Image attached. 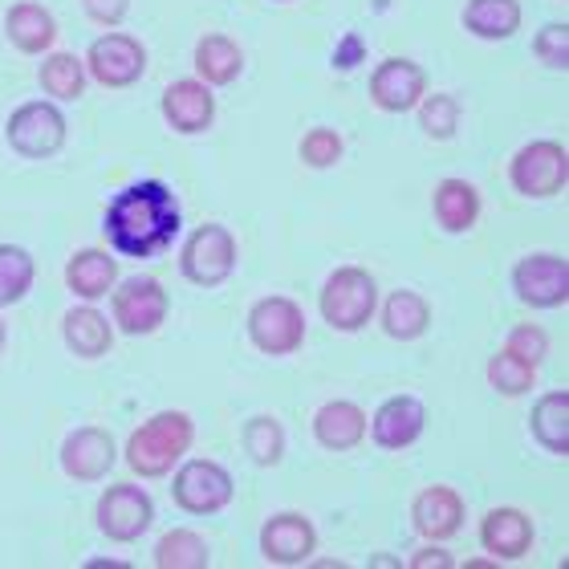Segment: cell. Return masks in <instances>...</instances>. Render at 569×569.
I'll use <instances>...</instances> for the list:
<instances>
[{
	"mask_svg": "<svg viewBox=\"0 0 569 569\" xmlns=\"http://www.w3.org/2000/svg\"><path fill=\"white\" fill-rule=\"evenodd\" d=\"M107 240L119 257H134V261H151L159 252L171 249V240L183 228V212H179L176 191L167 188L163 179H139L107 203Z\"/></svg>",
	"mask_w": 569,
	"mask_h": 569,
	"instance_id": "1",
	"label": "cell"
},
{
	"mask_svg": "<svg viewBox=\"0 0 569 569\" xmlns=\"http://www.w3.org/2000/svg\"><path fill=\"white\" fill-rule=\"evenodd\" d=\"M191 443H196V419L188 411H154L139 431H131L122 456L139 480H163L188 456Z\"/></svg>",
	"mask_w": 569,
	"mask_h": 569,
	"instance_id": "2",
	"label": "cell"
},
{
	"mask_svg": "<svg viewBox=\"0 0 569 569\" xmlns=\"http://www.w3.org/2000/svg\"><path fill=\"white\" fill-rule=\"evenodd\" d=\"M318 309L330 330L358 333L375 318V309H379V281L367 269H358V264H342L321 284Z\"/></svg>",
	"mask_w": 569,
	"mask_h": 569,
	"instance_id": "3",
	"label": "cell"
},
{
	"mask_svg": "<svg viewBox=\"0 0 569 569\" xmlns=\"http://www.w3.org/2000/svg\"><path fill=\"white\" fill-rule=\"evenodd\" d=\"M171 313V297L154 277H127L110 289V321L127 338H151Z\"/></svg>",
	"mask_w": 569,
	"mask_h": 569,
	"instance_id": "4",
	"label": "cell"
},
{
	"mask_svg": "<svg viewBox=\"0 0 569 569\" xmlns=\"http://www.w3.org/2000/svg\"><path fill=\"white\" fill-rule=\"evenodd\" d=\"M237 497L232 472L216 460H179L171 476V500L191 517H216Z\"/></svg>",
	"mask_w": 569,
	"mask_h": 569,
	"instance_id": "5",
	"label": "cell"
},
{
	"mask_svg": "<svg viewBox=\"0 0 569 569\" xmlns=\"http://www.w3.org/2000/svg\"><path fill=\"white\" fill-rule=\"evenodd\" d=\"M509 183L517 188V196H529V200H553V196H561L569 183V151L553 139L525 142L521 151L512 154Z\"/></svg>",
	"mask_w": 569,
	"mask_h": 569,
	"instance_id": "6",
	"label": "cell"
},
{
	"mask_svg": "<svg viewBox=\"0 0 569 569\" xmlns=\"http://www.w3.org/2000/svg\"><path fill=\"white\" fill-rule=\"evenodd\" d=\"M237 237L212 220V224H200L188 237V244L179 252V273L188 277L191 284H200V289H216V284H224L228 277L237 273Z\"/></svg>",
	"mask_w": 569,
	"mask_h": 569,
	"instance_id": "7",
	"label": "cell"
},
{
	"mask_svg": "<svg viewBox=\"0 0 569 569\" xmlns=\"http://www.w3.org/2000/svg\"><path fill=\"white\" fill-rule=\"evenodd\" d=\"M66 134H70V122L61 114L58 102H24L9 114L4 122V142L21 159H49L66 147Z\"/></svg>",
	"mask_w": 569,
	"mask_h": 569,
	"instance_id": "8",
	"label": "cell"
},
{
	"mask_svg": "<svg viewBox=\"0 0 569 569\" xmlns=\"http://www.w3.org/2000/svg\"><path fill=\"white\" fill-rule=\"evenodd\" d=\"M249 342L269 358H289L306 346V313L293 297H261L249 309Z\"/></svg>",
	"mask_w": 569,
	"mask_h": 569,
	"instance_id": "9",
	"label": "cell"
},
{
	"mask_svg": "<svg viewBox=\"0 0 569 569\" xmlns=\"http://www.w3.org/2000/svg\"><path fill=\"white\" fill-rule=\"evenodd\" d=\"M98 533L114 541V546H134L147 529L154 525V500L147 497V488L122 480V485H110L102 497H98L94 509Z\"/></svg>",
	"mask_w": 569,
	"mask_h": 569,
	"instance_id": "10",
	"label": "cell"
},
{
	"mask_svg": "<svg viewBox=\"0 0 569 569\" xmlns=\"http://www.w3.org/2000/svg\"><path fill=\"white\" fill-rule=\"evenodd\" d=\"M512 293L533 309H558L569 301V261L561 252H529L512 269Z\"/></svg>",
	"mask_w": 569,
	"mask_h": 569,
	"instance_id": "11",
	"label": "cell"
},
{
	"mask_svg": "<svg viewBox=\"0 0 569 569\" xmlns=\"http://www.w3.org/2000/svg\"><path fill=\"white\" fill-rule=\"evenodd\" d=\"M86 73L107 90H127L147 73V46L131 33L98 37L86 53Z\"/></svg>",
	"mask_w": 569,
	"mask_h": 569,
	"instance_id": "12",
	"label": "cell"
},
{
	"mask_svg": "<svg viewBox=\"0 0 569 569\" xmlns=\"http://www.w3.org/2000/svg\"><path fill=\"white\" fill-rule=\"evenodd\" d=\"M119 460V443L107 427H73L70 436L61 439V472L78 480V485H98L107 480V472Z\"/></svg>",
	"mask_w": 569,
	"mask_h": 569,
	"instance_id": "13",
	"label": "cell"
},
{
	"mask_svg": "<svg viewBox=\"0 0 569 569\" xmlns=\"http://www.w3.org/2000/svg\"><path fill=\"white\" fill-rule=\"evenodd\" d=\"M318 553V529L306 512H273L261 525V558L269 566H306Z\"/></svg>",
	"mask_w": 569,
	"mask_h": 569,
	"instance_id": "14",
	"label": "cell"
},
{
	"mask_svg": "<svg viewBox=\"0 0 569 569\" xmlns=\"http://www.w3.org/2000/svg\"><path fill=\"white\" fill-rule=\"evenodd\" d=\"M423 94H427V73L411 58H387L370 73V102L382 114H407V110L419 107Z\"/></svg>",
	"mask_w": 569,
	"mask_h": 569,
	"instance_id": "15",
	"label": "cell"
},
{
	"mask_svg": "<svg viewBox=\"0 0 569 569\" xmlns=\"http://www.w3.org/2000/svg\"><path fill=\"white\" fill-rule=\"evenodd\" d=\"M533 541L537 525L525 509L500 505V509H488L485 521H480V546H485V553L492 561H525Z\"/></svg>",
	"mask_w": 569,
	"mask_h": 569,
	"instance_id": "16",
	"label": "cell"
},
{
	"mask_svg": "<svg viewBox=\"0 0 569 569\" xmlns=\"http://www.w3.org/2000/svg\"><path fill=\"white\" fill-rule=\"evenodd\" d=\"M159 110L176 134H203L216 122V94L200 78H179L163 90Z\"/></svg>",
	"mask_w": 569,
	"mask_h": 569,
	"instance_id": "17",
	"label": "cell"
},
{
	"mask_svg": "<svg viewBox=\"0 0 569 569\" xmlns=\"http://www.w3.org/2000/svg\"><path fill=\"white\" fill-rule=\"evenodd\" d=\"M468 505L451 485H427L416 500H411V525L423 541H451L463 529Z\"/></svg>",
	"mask_w": 569,
	"mask_h": 569,
	"instance_id": "18",
	"label": "cell"
},
{
	"mask_svg": "<svg viewBox=\"0 0 569 569\" xmlns=\"http://www.w3.org/2000/svg\"><path fill=\"white\" fill-rule=\"evenodd\" d=\"M367 431L382 451H407L427 431V407L416 395H395L370 416Z\"/></svg>",
	"mask_w": 569,
	"mask_h": 569,
	"instance_id": "19",
	"label": "cell"
},
{
	"mask_svg": "<svg viewBox=\"0 0 569 569\" xmlns=\"http://www.w3.org/2000/svg\"><path fill=\"white\" fill-rule=\"evenodd\" d=\"M61 338H66L73 358L98 362V358H107L110 346H114V321H110L107 313H98L94 301H86V306H78V309H66Z\"/></svg>",
	"mask_w": 569,
	"mask_h": 569,
	"instance_id": "20",
	"label": "cell"
},
{
	"mask_svg": "<svg viewBox=\"0 0 569 569\" xmlns=\"http://www.w3.org/2000/svg\"><path fill=\"white\" fill-rule=\"evenodd\" d=\"M4 33H9L17 53L41 58V53H49L53 41H58V21H53V12H49L46 4H37V0H17V4L4 12Z\"/></svg>",
	"mask_w": 569,
	"mask_h": 569,
	"instance_id": "21",
	"label": "cell"
},
{
	"mask_svg": "<svg viewBox=\"0 0 569 569\" xmlns=\"http://www.w3.org/2000/svg\"><path fill=\"white\" fill-rule=\"evenodd\" d=\"M313 439L326 451H355L367 439V411L350 399H330L313 416Z\"/></svg>",
	"mask_w": 569,
	"mask_h": 569,
	"instance_id": "22",
	"label": "cell"
},
{
	"mask_svg": "<svg viewBox=\"0 0 569 569\" xmlns=\"http://www.w3.org/2000/svg\"><path fill=\"white\" fill-rule=\"evenodd\" d=\"M431 212H436V224L451 237L472 232L476 220H480V191L460 176L439 179L436 191H431Z\"/></svg>",
	"mask_w": 569,
	"mask_h": 569,
	"instance_id": "23",
	"label": "cell"
},
{
	"mask_svg": "<svg viewBox=\"0 0 569 569\" xmlns=\"http://www.w3.org/2000/svg\"><path fill=\"white\" fill-rule=\"evenodd\" d=\"M119 281V261L107 249H78L66 261V284L82 301H102Z\"/></svg>",
	"mask_w": 569,
	"mask_h": 569,
	"instance_id": "24",
	"label": "cell"
},
{
	"mask_svg": "<svg viewBox=\"0 0 569 569\" xmlns=\"http://www.w3.org/2000/svg\"><path fill=\"white\" fill-rule=\"evenodd\" d=\"M379 321L387 338H395V342H416V338L427 333V326H431V306H427V297L416 293V289H395L382 301Z\"/></svg>",
	"mask_w": 569,
	"mask_h": 569,
	"instance_id": "25",
	"label": "cell"
},
{
	"mask_svg": "<svg viewBox=\"0 0 569 569\" xmlns=\"http://www.w3.org/2000/svg\"><path fill=\"white\" fill-rule=\"evenodd\" d=\"M244 73V49L228 33H203L196 41V78L208 86H232Z\"/></svg>",
	"mask_w": 569,
	"mask_h": 569,
	"instance_id": "26",
	"label": "cell"
},
{
	"mask_svg": "<svg viewBox=\"0 0 569 569\" xmlns=\"http://www.w3.org/2000/svg\"><path fill=\"white\" fill-rule=\"evenodd\" d=\"M521 0H468L463 4V29L480 41H509L521 33Z\"/></svg>",
	"mask_w": 569,
	"mask_h": 569,
	"instance_id": "27",
	"label": "cell"
},
{
	"mask_svg": "<svg viewBox=\"0 0 569 569\" xmlns=\"http://www.w3.org/2000/svg\"><path fill=\"white\" fill-rule=\"evenodd\" d=\"M529 431L549 456H569V391H549L533 403Z\"/></svg>",
	"mask_w": 569,
	"mask_h": 569,
	"instance_id": "28",
	"label": "cell"
},
{
	"mask_svg": "<svg viewBox=\"0 0 569 569\" xmlns=\"http://www.w3.org/2000/svg\"><path fill=\"white\" fill-rule=\"evenodd\" d=\"M86 61L73 53H46L37 66V82L53 102H78L86 94Z\"/></svg>",
	"mask_w": 569,
	"mask_h": 569,
	"instance_id": "29",
	"label": "cell"
},
{
	"mask_svg": "<svg viewBox=\"0 0 569 569\" xmlns=\"http://www.w3.org/2000/svg\"><path fill=\"white\" fill-rule=\"evenodd\" d=\"M37 281L33 252L21 244H0V309L21 306Z\"/></svg>",
	"mask_w": 569,
	"mask_h": 569,
	"instance_id": "30",
	"label": "cell"
},
{
	"mask_svg": "<svg viewBox=\"0 0 569 569\" xmlns=\"http://www.w3.org/2000/svg\"><path fill=\"white\" fill-rule=\"evenodd\" d=\"M154 566L159 569H208L212 566V553H208V541H203L196 529H171V533L159 537L154 546Z\"/></svg>",
	"mask_w": 569,
	"mask_h": 569,
	"instance_id": "31",
	"label": "cell"
},
{
	"mask_svg": "<svg viewBox=\"0 0 569 569\" xmlns=\"http://www.w3.org/2000/svg\"><path fill=\"white\" fill-rule=\"evenodd\" d=\"M240 448L257 468H277L284 460V427L273 416H252L240 431Z\"/></svg>",
	"mask_w": 569,
	"mask_h": 569,
	"instance_id": "32",
	"label": "cell"
},
{
	"mask_svg": "<svg viewBox=\"0 0 569 569\" xmlns=\"http://www.w3.org/2000/svg\"><path fill=\"white\" fill-rule=\"evenodd\" d=\"M485 375L492 382V391L505 395V399H521V395H529L537 387V367H529L525 358L509 355V350H497L488 358Z\"/></svg>",
	"mask_w": 569,
	"mask_h": 569,
	"instance_id": "33",
	"label": "cell"
},
{
	"mask_svg": "<svg viewBox=\"0 0 569 569\" xmlns=\"http://www.w3.org/2000/svg\"><path fill=\"white\" fill-rule=\"evenodd\" d=\"M419 127H423L427 139H436V142H448L456 139V131H460V119H463V110H460V98H451V94H423L419 98Z\"/></svg>",
	"mask_w": 569,
	"mask_h": 569,
	"instance_id": "34",
	"label": "cell"
},
{
	"mask_svg": "<svg viewBox=\"0 0 569 569\" xmlns=\"http://www.w3.org/2000/svg\"><path fill=\"white\" fill-rule=\"evenodd\" d=\"M342 134L330 131V127H313V131L301 134V142H297V154H301V163L313 167V171H326V167H333L338 159H342Z\"/></svg>",
	"mask_w": 569,
	"mask_h": 569,
	"instance_id": "35",
	"label": "cell"
},
{
	"mask_svg": "<svg viewBox=\"0 0 569 569\" xmlns=\"http://www.w3.org/2000/svg\"><path fill=\"white\" fill-rule=\"evenodd\" d=\"M505 350L517 358H525L529 367H541L549 355V333L533 321H521V326H512L509 338H505Z\"/></svg>",
	"mask_w": 569,
	"mask_h": 569,
	"instance_id": "36",
	"label": "cell"
},
{
	"mask_svg": "<svg viewBox=\"0 0 569 569\" xmlns=\"http://www.w3.org/2000/svg\"><path fill=\"white\" fill-rule=\"evenodd\" d=\"M533 53H537V61H541V66L566 73V66H569V24L566 21H549L546 29L533 37Z\"/></svg>",
	"mask_w": 569,
	"mask_h": 569,
	"instance_id": "37",
	"label": "cell"
},
{
	"mask_svg": "<svg viewBox=\"0 0 569 569\" xmlns=\"http://www.w3.org/2000/svg\"><path fill=\"white\" fill-rule=\"evenodd\" d=\"M86 17L102 29H114V24L127 21V12H131V0H82Z\"/></svg>",
	"mask_w": 569,
	"mask_h": 569,
	"instance_id": "38",
	"label": "cell"
},
{
	"mask_svg": "<svg viewBox=\"0 0 569 569\" xmlns=\"http://www.w3.org/2000/svg\"><path fill=\"white\" fill-rule=\"evenodd\" d=\"M407 566H411V569H451V566H456V558H451L448 549H439V541H427V546L419 549Z\"/></svg>",
	"mask_w": 569,
	"mask_h": 569,
	"instance_id": "39",
	"label": "cell"
},
{
	"mask_svg": "<svg viewBox=\"0 0 569 569\" xmlns=\"http://www.w3.org/2000/svg\"><path fill=\"white\" fill-rule=\"evenodd\" d=\"M358 53H362V41H358V37L350 33L342 41V49L333 53V66H338V70H355V58H358Z\"/></svg>",
	"mask_w": 569,
	"mask_h": 569,
	"instance_id": "40",
	"label": "cell"
},
{
	"mask_svg": "<svg viewBox=\"0 0 569 569\" xmlns=\"http://www.w3.org/2000/svg\"><path fill=\"white\" fill-rule=\"evenodd\" d=\"M4 342H9V330H4V321H0V350H4Z\"/></svg>",
	"mask_w": 569,
	"mask_h": 569,
	"instance_id": "41",
	"label": "cell"
},
{
	"mask_svg": "<svg viewBox=\"0 0 569 569\" xmlns=\"http://www.w3.org/2000/svg\"><path fill=\"white\" fill-rule=\"evenodd\" d=\"M281 4H284V0H281Z\"/></svg>",
	"mask_w": 569,
	"mask_h": 569,
	"instance_id": "42",
	"label": "cell"
}]
</instances>
